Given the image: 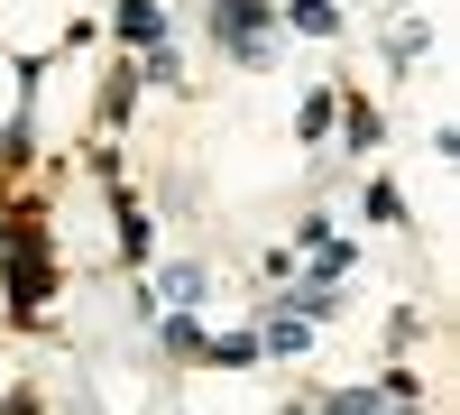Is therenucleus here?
Returning <instances> with one entry per match:
<instances>
[{
	"label": "nucleus",
	"instance_id": "423d86ee",
	"mask_svg": "<svg viewBox=\"0 0 460 415\" xmlns=\"http://www.w3.org/2000/svg\"><path fill=\"white\" fill-rule=\"evenodd\" d=\"M368 221H387V231L405 221V194H396V185H368Z\"/></svg>",
	"mask_w": 460,
	"mask_h": 415
},
{
	"label": "nucleus",
	"instance_id": "f257e3e1",
	"mask_svg": "<svg viewBox=\"0 0 460 415\" xmlns=\"http://www.w3.org/2000/svg\"><path fill=\"white\" fill-rule=\"evenodd\" d=\"M212 37H221L240 65H258V56H267V0H212Z\"/></svg>",
	"mask_w": 460,
	"mask_h": 415
},
{
	"label": "nucleus",
	"instance_id": "20e7f679",
	"mask_svg": "<svg viewBox=\"0 0 460 415\" xmlns=\"http://www.w3.org/2000/svg\"><path fill=\"white\" fill-rule=\"evenodd\" d=\"M286 19H295L304 37H332V28H341V10H332V0H286Z\"/></svg>",
	"mask_w": 460,
	"mask_h": 415
},
{
	"label": "nucleus",
	"instance_id": "7ed1b4c3",
	"mask_svg": "<svg viewBox=\"0 0 460 415\" xmlns=\"http://www.w3.org/2000/svg\"><path fill=\"white\" fill-rule=\"evenodd\" d=\"M157 295H166V314H194V305H203V268H166Z\"/></svg>",
	"mask_w": 460,
	"mask_h": 415
},
{
	"label": "nucleus",
	"instance_id": "f03ea898",
	"mask_svg": "<svg viewBox=\"0 0 460 415\" xmlns=\"http://www.w3.org/2000/svg\"><path fill=\"white\" fill-rule=\"evenodd\" d=\"M323 415H405V379H377V388H332Z\"/></svg>",
	"mask_w": 460,
	"mask_h": 415
},
{
	"label": "nucleus",
	"instance_id": "39448f33",
	"mask_svg": "<svg viewBox=\"0 0 460 415\" xmlns=\"http://www.w3.org/2000/svg\"><path fill=\"white\" fill-rule=\"evenodd\" d=\"M120 28H129V37H147V47H157V37H166V19H157V0H120Z\"/></svg>",
	"mask_w": 460,
	"mask_h": 415
}]
</instances>
